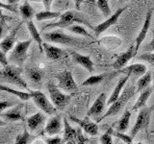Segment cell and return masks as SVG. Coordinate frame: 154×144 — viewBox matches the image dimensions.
I'll use <instances>...</instances> for the list:
<instances>
[{"mask_svg":"<svg viewBox=\"0 0 154 144\" xmlns=\"http://www.w3.org/2000/svg\"><path fill=\"white\" fill-rule=\"evenodd\" d=\"M73 24H82V25H86L89 28L93 29V26L91 25L90 22L87 20V18L79 12H73V11H67L61 14L59 20L54 23H49L43 27V30L45 29H65L69 28V26L73 25Z\"/></svg>","mask_w":154,"mask_h":144,"instance_id":"6da1fadb","label":"cell"},{"mask_svg":"<svg viewBox=\"0 0 154 144\" xmlns=\"http://www.w3.org/2000/svg\"><path fill=\"white\" fill-rule=\"evenodd\" d=\"M137 92L136 90V85L135 86H131L129 85L127 86L126 88L123 89V91L120 94V96L119 97V99L116 101L115 103H113L112 105H110V108L108 109V110L102 116L99 117L97 120H96V122L99 123L101 122L102 120H104L105 118L107 117H110V116H113V115H117L120 112V110H122L124 107L125 105L127 104L128 101L131 99L134 94Z\"/></svg>","mask_w":154,"mask_h":144,"instance_id":"7a4b0ae2","label":"cell"},{"mask_svg":"<svg viewBox=\"0 0 154 144\" xmlns=\"http://www.w3.org/2000/svg\"><path fill=\"white\" fill-rule=\"evenodd\" d=\"M22 67L17 65H10L2 67L1 69V82L2 84H11L14 86H17L23 89L30 90L28 88V85L21 77L22 73Z\"/></svg>","mask_w":154,"mask_h":144,"instance_id":"3957f363","label":"cell"},{"mask_svg":"<svg viewBox=\"0 0 154 144\" xmlns=\"http://www.w3.org/2000/svg\"><path fill=\"white\" fill-rule=\"evenodd\" d=\"M42 36L46 41L70 47H82L84 44H88L87 42H84L83 40H81L75 37L66 35V34H65L61 30H53L51 32L42 33Z\"/></svg>","mask_w":154,"mask_h":144,"instance_id":"277c9868","label":"cell"},{"mask_svg":"<svg viewBox=\"0 0 154 144\" xmlns=\"http://www.w3.org/2000/svg\"><path fill=\"white\" fill-rule=\"evenodd\" d=\"M33 38H29L26 40H21L16 43V45L9 54V62H11L14 65L22 66L28 58V50L32 44Z\"/></svg>","mask_w":154,"mask_h":144,"instance_id":"5b68a950","label":"cell"},{"mask_svg":"<svg viewBox=\"0 0 154 144\" xmlns=\"http://www.w3.org/2000/svg\"><path fill=\"white\" fill-rule=\"evenodd\" d=\"M47 90L49 92L50 100L54 106L59 110H64L66 106L69 104L70 100L74 93L66 94L62 91V89L58 86H56L53 82H48L47 84Z\"/></svg>","mask_w":154,"mask_h":144,"instance_id":"8992f818","label":"cell"},{"mask_svg":"<svg viewBox=\"0 0 154 144\" xmlns=\"http://www.w3.org/2000/svg\"><path fill=\"white\" fill-rule=\"evenodd\" d=\"M154 110V106L152 107H143V109L140 110V112L138 114V117L136 119L134 126L130 132V136L132 138H134L137 136V134L141 131H147L149 122H150V117H151V112Z\"/></svg>","mask_w":154,"mask_h":144,"instance_id":"52a82bcc","label":"cell"},{"mask_svg":"<svg viewBox=\"0 0 154 144\" xmlns=\"http://www.w3.org/2000/svg\"><path fill=\"white\" fill-rule=\"evenodd\" d=\"M32 96V100L38 108L45 114L52 115L56 112L57 108L52 103V101L47 98V96L41 90H29Z\"/></svg>","mask_w":154,"mask_h":144,"instance_id":"ba28073f","label":"cell"},{"mask_svg":"<svg viewBox=\"0 0 154 144\" xmlns=\"http://www.w3.org/2000/svg\"><path fill=\"white\" fill-rule=\"evenodd\" d=\"M56 78L58 80V86L62 90L69 93H75L78 91V88H77L73 75L70 71H63L56 76Z\"/></svg>","mask_w":154,"mask_h":144,"instance_id":"9c48e42d","label":"cell"},{"mask_svg":"<svg viewBox=\"0 0 154 144\" xmlns=\"http://www.w3.org/2000/svg\"><path fill=\"white\" fill-rule=\"evenodd\" d=\"M126 9H127V7H122V8L118 9L117 11H116V12L112 14V16H109L108 18H106L103 22L99 23L98 25H96L95 27H94V36H95V37L100 36L101 34H102L103 32H105L106 30H107V29H109L111 26L115 25V24L118 22L119 16H122V14H123V12H124Z\"/></svg>","mask_w":154,"mask_h":144,"instance_id":"30bf717a","label":"cell"},{"mask_svg":"<svg viewBox=\"0 0 154 144\" xmlns=\"http://www.w3.org/2000/svg\"><path fill=\"white\" fill-rule=\"evenodd\" d=\"M106 105H107V96H106V93L103 92L97 96L94 104L91 106V108L87 112V116L90 118L94 117L97 120L100 117V115L103 114Z\"/></svg>","mask_w":154,"mask_h":144,"instance_id":"8fae6325","label":"cell"},{"mask_svg":"<svg viewBox=\"0 0 154 144\" xmlns=\"http://www.w3.org/2000/svg\"><path fill=\"white\" fill-rule=\"evenodd\" d=\"M69 119L71 121L75 122L76 124H78V126L83 130V131L90 134L91 136H98L99 134V129H98V125L97 122H94L90 120V117L87 116L84 119H79V118H76L74 116H70Z\"/></svg>","mask_w":154,"mask_h":144,"instance_id":"7c38bea8","label":"cell"},{"mask_svg":"<svg viewBox=\"0 0 154 144\" xmlns=\"http://www.w3.org/2000/svg\"><path fill=\"white\" fill-rule=\"evenodd\" d=\"M152 14H153V9L150 8L146 14V18H144V21H143L141 31L139 32V35L136 38V43H135V53H136V56L138 54L139 48L141 47L142 43L143 42L144 40H146V38L147 36V33H148V30H149V28H150V24H151Z\"/></svg>","mask_w":154,"mask_h":144,"instance_id":"4fadbf2b","label":"cell"},{"mask_svg":"<svg viewBox=\"0 0 154 144\" xmlns=\"http://www.w3.org/2000/svg\"><path fill=\"white\" fill-rule=\"evenodd\" d=\"M63 125H64V120L62 121L61 115L57 114L55 116H52L48 120V122L45 128V134L47 136H58L62 132Z\"/></svg>","mask_w":154,"mask_h":144,"instance_id":"5bb4252c","label":"cell"},{"mask_svg":"<svg viewBox=\"0 0 154 144\" xmlns=\"http://www.w3.org/2000/svg\"><path fill=\"white\" fill-rule=\"evenodd\" d=\"M69 54L75 64L84 67V68L88 72H90V73H93V71L94 70V62L91 60V56L82 55L80 53L73 51V50H69Z\"/></svg>","mask_w":154,"mask_h":144,"instance_id":"9a60e30c","label":"cell"},{"mask_svg":"<svg viewBox=\"0 0 154 144\" xmlns=\"http://www.w3.org/2000/svg\"><path fill=\"white\" fill-rule=\"evenodd\" d=\"M135 56H136V53H135V45H131L126 51L117 57V59L115 60V62L112 64L113 68L115 70L122 69L123 67H125V65L128 64V62L131 59H133Z\"/></svg>","mask_w":154,"mask_h":144,"instance_id":"2e32d148","label":"cell"},{"mask_svg":"<svg viewBox=\"0 0 154 144\" xmlns=\"http://www.w3.org/2000/svg\"><path fill=\"white\" fill-rule=\"evenodd\" d=\"M21 25H22V23H18V25L14 27L11 31V33L8 34V35L1 40V43H0L1 51L5 52L6 54H8V52L12 51V49L14 47V43H16L17 33L19 31V29H20Z\"/></svg>","mask_w":154,"mask_h":144,"instance_id":"e0dca14e","label":"cell"},{"mask_svg":"<svg viewBox=\"0 0 154 144\" xmlns=\"http://www.w3.org/2000/svg\"><path fill=\"white\" fill-rule=\"evenodd\" d=\"M23 108L22 105H17L14 107L9 109L5 112H1V118L7 122H17L24 120V116L21 112V110Z\"/></svg>","mask_w":154,"mask_h":144,"instance_id":"ac0fdd59","label":"cell"},{"mask_svg":"<svg viewBox=\"0 0 154 144\" xmlns=\"http://www.w3.org/2000/svg\"><path fill=\"white\" fill-rule=\"evenodd\" d=\"M45 115L43 112H37L36 113L32 114L31 116H29L26 120L27 127L29 131L36 132L37 130L40 129L43 123L45 122Z\"/></svg>","mask_w":154,"mask_h":144,"instance_id":"d6986e66","label":"cell"},{"mask_svg":"<svg viewBox=\"0 0 154 144\" xmlns=\"http://www.w3.org/2000/svg\"><path fill=\"white\" fill-rule=\"evenodd\" d=\"M119 73H122L123 75L125 74H130L136 77H142L147 72V66L144 64H141V62H137V64H133L131 65L125 66L122 69L118 70Z\"/></svg>","mask_w":154,"mask_h":144,"instance_id":"ffe728a7","label":"cell"},{"mask_svg":"<svg viewBox=\"0 0 154 144\" xmlns=\"http://www.w3.org/2000/svg\"><path fill=\"white\" fill-rule=\"evenodd\" d=\"M130 74H125V75H122V77L119 78V82H118V84L116 85L115 86V88L113 90V92L112 94H111V96L109 97L108 101H107V105L110 106V105H112L113 103H115L116 101H117L119 99V97L120 96V94H122V89H123V86L126 85L127 83V81L129 80L130 78Z\"/></svg>","mask_w":154,"mask_h":144,"instance_id":"44dd1931","label":"cell"},{"mask_svg":"<svg viewBox=\"0 0 154 144\" xmlns=\"http://www.w3.org/2000/svg\"><path fill=\"white\" fill-rule=\"evenodd\" d=\"M43 51L46 57L51 61H58L65 55V51L60 47L54 46L49 43H43Z\"/></svg>","mask_w":154,"mask_h":144,"instance_id":"7402d4cb","label":"cell"},{"mask_svg":"<svg viewBox=\"0 0 154 144\" xmlns=\"http://www.w3.org/2000/svg\"><path fill=\"white\" fill-rule=\"evenodd\" d=\"M0 89H1V91H4V92H8V93H11L14 96H17V97L21 101H28V100L32 99L30 91L17 90L14 88H10V86H5L4 84H2L1 86H0Z\"/></svg>","mask_w":154,"mask_h":144,"instance_id":"603a6c76","label":"cell"},{"mask_svg":"<svg viewBox=\"0 0 154 144\" xmlns=\"http://www.w3.org/2000/svg\"><path fill=\"white\" fill-rule=\"evenodd\" d=\"M27 28H28V31L30 33L31 35V38H33V40H35L38 44V47H40V50L41 52L43 51V43H42V35L41 33L38 32V28L36 27L35 23L33 22V20H28L27 21Z\"/></svg>","mask_w":154,"mask_h":144,"instance_id":"cb8c5ba5","label":"cell"},{"mask_svg":"<svg viewBox=\"0 0 154 144\" xmlns=\"http://www.w3.org/2000/svg\"><path fill=\"white\" fill-rule=\"evenodd\" d=\"M152 90L153 88H146L144 90H143L141 94H140L139 98L137 99L136 103L134 104L133 106V110H141L143 109V107H146V103H147V100L149 99V97H150V95L152 93Z\"/></svg>","mask_w":154,"mask_h":144,"instance_id":"d4e9b609","label":"cell"},{"mask_svg":"<svg viewBox=\"0 0 154 144\" xmlns=\"http://www.w3.org/2000/svg\"><path fill=\"white\" fill-rule=\"evenodd\" d=\"M151 82H152V73H151V72L147 71L144 75H143L142 77H140L139 80L137 81V83H136L137 92H142L143 90L149 88Z\"/></svg>","mask_w":154,"mask_h":144,"instance_id":"484cf974","label":"cell"},{"mask_svg":"<svg viewBox=\"0 0 154 144\" xmlns=\"http://www.w3.org/2000/svg\"><path fill=\"white\" fill-rule=\"evenodd\" d=\"M64 120V142H66L69 140H72V139H76L77 136V129L73 128L69 124V120L66 117L63 118Z\"/></svg>","mask_w":154,"mask_h":144,"instance_id":"4316f807","label":"cell"},{"mask_svg":"<svg viewBox=\"0 0 154 144\" xmlns=\"http://www.w3.org/2000/svg\"><path fill=\"white\" fill-rule=\"evenodd\" d=\"M130 119H131V112L128 110H126L122 115V117L118 121L117 126H116V130L119 132L125 133L129 128L130 124Z\"/></svg>","mask_w":154,"mask_h":144,"instance_id":"83f0119b","label":"cell"},{"mask_svg":"<svg viewBox=\"0 0 154 144\" xmlns=\"http://www.w3.org/2000/svg\"><path fill=\"white\" fill-rule=\"evenodd\" d=\"M70 33L74 34V35L77 36H82V37H85V38H94V36L87 30V29L81 25V24H73V25L69 26V28H66Z\"/></svg>","mask_w":154,"mask_h":144,"instance_id":"f1b7e54d","label":"cell"},{"mask_svg":"<svg viewBox=\"0 0 154 144\" xmlns=\"http://www.w3.org/2000/svg\"><path fill=\"white\" fill-rule=\"evenodd\" d=\"M122 40L119 37H105L102 38V40H99V43L104 45L106 48L109 49H115L118 48L120 44H122Z\"/></svg>","mask_w":154,"mask_h":144,"instance_id":"f546056e","label":"cell"},{"mask_svg":"<svg viewBox=\"0 0 154 144\" xmlns=\"http://www.w3.org/2000/svg\"><path fill=\"white\" fill-rule=\"evenodd\" d=\"M27 76L34 85L40 86L42 84L43 73L41 69L38 68H29L27 71Z\"/></svg>","mask_w":154,"mask_h":144,"instance_id":"4dcf8cb0","label":"cell"},{"mask_svg":"<svg viewBox=\"0 0 154 144\" xmlns=\"http://www.w3.org/2000/svg\"><path fill=\"white\" fill-rule=\"evenodd\" d=\"M60 13L58 12H52V11H48V10H45V11L40 12L35 14V18L37 21H42V20H48V19H55V18H60L61 16Z\"/></svg>","mask_w":154,"mask_h":144,"instance_id":"1f68e13d","label":"cell"},{"mask_svg":"<svg viewBox=\"0 0 154 144\" xmlns=\"http://www.w3.org/2000/svg\"><path fill=\"white\" fill-rule=\"evenodd\" d=\"M19 13H20L21 16L24 20H31V19L35 16L34 10H33L31 5L29 4L28 0L23 5H21V6L19 7Z\"/></svg>","mask_w":154,"mask_h":144,"instance_id":"d6a6232c","label":"cell"},{"mask_svg":"<svg viewBox=\"0 0 154 144\" xmlns=\"http://www.w3.org/2000/svg\"><path fill=\"white\" fill-rule=\"evenodd\" d=\"M106 74H97V75H91L89 78H87L83 83H82V86H96L100 84L105 79Z\"/></svg>","mask_w":154,"mask_h":144,"instance_id":"836d02e7","label":"cell"},{"mask_svg":"<svg viewBox=\"0 0 154 144\" xmlns=\"http://www.w3.org/2000/svg\"><path fill=\"white\" fill-rule=\"evenodd\" d=\"M107 131L112 134L113 136H116L117 138H119L120 140L123 141L125 144H130L133 142V138L131 137V136H127L122 132H119L117 130H114L113 128H109Z\"/></svg>","mask_w":154,"mask_h":144,"instance_id":"e575fe53","label":"cell"},{"mask_svg":"<svg viewBox=\"0 0 154 144\" xmlns=\"http://www.w3.org/2000/svg\"><path fill=\"white\" fill-rule=\"evenodd\" d=\"M96 6L99 9V11L102 13L103 16L108 18L109 16H111V8L109 5V0H97L96 1Z\"/></svg>","mask_w":154,"mask_h":144,"instance_id":"d590c367","label":"cell"},{"mask_svg":"<svg viewBox=\"0 0 154 144\" xmlns=\"http://www.w3.org/2000/svg\"><path fill=\"white\" fill-rule=\"evenodd\" d=\"M33 139V136L27 131L26 129L23 130V133L19 134L16 138L14 144H29Z\"/></svg>","mask_w":154,"mask_h":144,"instance_id":"8d00e7d4","label":"cell"},{"mask_svg":"<svg viewBox=\"0 0 154 144\" xmlns=\"http://www.w3.org/2000/svg\"><path fill=\"white\" fill-rule=\"evenodd\" d=\"M137 60L146 62L149 65L154 66V52H146L137 57Z\"/></svg>","mask_w":154,"mask_h":144,"instance_id":"74e56055","label":"cell"},{"mask_svg":"<svg viewBox=\"0 0 154 144\" xmlns=\"http://www.w3.org/2000/svg\"><path fill=\"white\" fill-rule=\"evenodd\" d=\"M100 144H113V136L108 131L100 136Z\"/></svg>","mask_w":154,"mask_h":144,"instance_id":"f35d334b","label":"cell"},{"mask_svg":"<svg viewBox=\"0 0 154 144\" xmlns=\"http://www.w3.org/2000/svg\"><path fill=\"white\" fill-rule=\"evenodd\" d=\"M45 143L46 144H63L64 143V139H62L59 136H47L45 137Z\"/></svg>","mask_w":154,"mask_h":144,"instance_id":"ab89813d","label":"cell"},{"mask_svg":"<svg viewBox=\"0 0 154 144\" xmlns=\"http://www.w3.org/2000/svg\"><path fill=\"white\" fill-rule=\"evenodd\" d=\"M83 132L84 131L80 127L77 128V136H76V142H77V144H85L87 141H88L87 137H85V136L83 134Z\"/></svg>","mask_w":154,"mask_h":144,"instance_id":"60d3db41","label":"cell"},{"mask_svg":"<svg viewBox=\"0 0 154 144\" xmlns=\"http://www.w3.org/2000/svg\"><path fill=\"white\" fill-rule=\"evenodd\" d=\"M0 64H1L2 67L7 66L9 64V58L6 53L3 51H0Z\"/></svg>","mask_w":154,"mask_h":144,"instance_id":"b9f144b4","label":"cell"},{"mask_svg":"<svg viewBox=\"0 0 154 144\" xmlns=\"http://www.w3.org/2000/svg\"><path fill=\"white\" fill-rule=\"evenodd\" d=\"M14 103H11V102H8V101H2L1 102V112H5V110H7L9 109H11L14 107Z\"/></svg>","mask_w":154,"mask_h":144,"instance_id":"7bdbcfd3","label":"cell"},{"mask_svg":"<svg viewBox=\"0 0 154 144\" xmlns=\"http://www.w3.org/2000/svg\"><path fill=\"white\" fill-rule=\"evenodd\" d=\"M143 50L146 52H154V36H153V38L151 40V41L143 48Z\"/></svg>","mask_w":154,"mask_h":144,"instance_id":"ee69618b","label":"cell"},{"mask_svg":"<svg viewBox=\"0 0 154 144\" xmlns=\"http://www.w3.org/2000/svg\"><path fill=\"white\" fill-rule=\"evenodd\" d=\"M53 1H54V0H42L43 6H45V10L50 11V8H51V5H52Z\"/></svg>","mask_w":154,"mask_h":144,"instance_id":"f6af8a7d","label":"cell"},{"mask_svg":"<svg viewBox=\"0 0 154 144\" xmlns=\"http://www.w3.org/2000/svg\"><path fill=\"white\" fill-rule=\"evenodd\" d=\"M73 1H74V4H75L76 9L79 11V10H80V7H81V5L84 3L85 0H73Z\"/></svg>","mask_w":154,"mask_h":144,"instance_id":"bcb514c9","label":"cell"},{"mask_svg":"<svg viewBox=\"0 0 154 144\" xmlns=\"http://www.w3.org/2000/svg\"><path fill=\"white\" fill-rule=\"evenodd\" d=\"M19 0H7V3L8 4H11V5H14L16 3H17Z\"/></svg>","mask_w":154,"mask_h":144,"instance_id":"7dc6e473","label":"cell"},{"mask_svg":"<svg viewBox=\"0 0 154 144\" xmlns=\"http://www.w3.org/2000/svg\"><path fill=\"white\" fill-rule=\"evenodd\" d=\"M85 1L91 5H94V4H96V1H97V0H85Z\"/></svg>","mask_w":154,"mask_h":144,"instance_id":"c3c4849f","label":"cell"},{"mask_svg":"<svg viewBox=\"0 0 154 144\" xmlns=\"http://www.w3.org/2000/svg\"><path fill=\"white\" fill-rule=\"evenodd\" d=\"M66 144H77L76 142V139H72V140H69V141H66Z\"/></svg>","mask_w":154,"mask_h":144,"instance_id":"681fc988","label":"cell"},{"mask_svg":"<svg viewBox=\"0 0 154 144\" xmlns=\"http://www.w3.org/2000/svg\"><path fill=\"white\" fill-rule=\"evenodd\" d=\"M28 1H31V2H42V0H28Z\"/></svg>","mask_w":154,"mask_h":144,"instance_id":"f907efd6","label":"cell"},{"mask_svg":"<svg viewBox=\"0 0 154 144\" xmlns=\"http://www.w3.org/2000/svg\"><path fill=\"white\" fill-rule=\"evenodd\" d=\"M152 83H153V88H154V71L152 72Z\"/></svg>","mask_w":154,"mask_h":144,"instance_id":"816d5d0a","label":"cell"},{"mask_svg":"<svg viewBox=\"0 0 154 144\" xmlns=\"http://www.w3.org/2000/svg\"><path fill=\"white\" fill-rule=\"evenodd\" d=\"M90 144H97V142L94 141V140H91V141L90 142Z\"/></svg>","mask_w":154,"mask_h":144,"instance_id":"f5cc1de1","label":"cell"}]
</instances>
